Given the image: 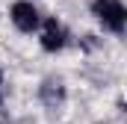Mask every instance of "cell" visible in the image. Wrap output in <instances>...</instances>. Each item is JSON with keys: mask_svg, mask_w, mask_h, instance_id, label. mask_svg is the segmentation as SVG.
<instances>
[{"mask_svg": "<svg viewBox=\"0 0 127 124\" xmlns=\"http://www.w3.org/2000/svg\"><path fill=\"white\" fill-rule=\"evenodd\" d=\"M92 15L112 32H121L127 27V9L121 0H92Z\"/></svg>", "mask_w": 127, "mask_h": 124, "instance_id": "cell-1", "label": "cell"}, {"mask_svg": "<svg viewBox=\"0 0 127 124\" xmlns=\"http://www.w3.org/2000/svg\"><path fill=\"white\" fill-rule=\"evenodd\" d=\"M9 18H12V24L21 32H32V30H38V24H41V15H38V9L32 6L30 0H18L12 6Z\"/></svg>", "mask_w": 127, "mask_h": 124, "instance_id": "cell-2", "label": "cell"}, {"mask_svg": "<svg viewBox=\"0 0 127 124\" xmlns=\"http://www.w3.org/2000/svg\"><path fill=\"white\" fill-rule=\"evenodd\" d=\"M65 41H68L65 27L56 21V18H47L44 27H41V47H44L47 53H56V50H62V47H65Z\"/></svg>", "mask_w": 127, "mask_h": 124, "instance_id": "cell-3", "label": "cell"}, {"mask_svg": "<svg viewBox=\"0 0 127 124\" xmlns=\"http://www.w3.org/2000/svg\"><path fill=\"white\" fill-rule=\"evenodd\" d=\"M0 83H3V74H0Z\"/></svg>", "mask_w": 127, "mask_h": 124, "instance_id": "cell-4", "label": "cell"}]
</instances>
